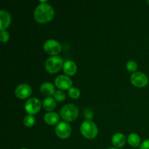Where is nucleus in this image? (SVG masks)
Here are the masks:
<instances>
[{"mask_svg": "<svg viewBox=\"0 0 149 149\" xmlns=\"http://www.w3.org/2000/svg\"><path fill=\"white\" fill-rule=\"evenodd\" d=\"M55 15V10L47 2L39 3L34 9L33 17L37 22L45 23L52 20Z\"/></svg>", "mask_w": 149, "mask_h": 149, "instance_id": "1", "label": "nucleus"}, {"mask_svg": "<svg viewBox=\"0 0 149 149\" xmlns=\"http://www.w3.org/2000/svg\"><path fill=\"white\" fill-rule=\"evenodd\" d=\"M60 116L65 122H73L79 116V108L74 103H68L60 111Z\"/></svg>", "mask_w": 149, "mask_h": 149, "instance_id": "2", "label": "nucleus"}, {"mask_svg": "<svg viewBox=\"0 0 149 149\" xmlns=\"http://www.w3.org/2000/svg\"><path fill=\"white\" fill-rule=\"evenodd\" d=\"M80 132L87 139H93L98 133V128L92 120H85L80 125Z\"/></svg>", "mask_w": 149, "mask_h": 149, "instance_id": "3", "label": "nucleus"}, {"mask_svg": "<svg viewBox=\"0 0 149 149\" xmlns=\"http://www.w3.org/2000/svg\"><path fill=\"white\" fill-rule=\"evenodd\" d=\"M63 60L59 55L50 56L47 59L45 63V68L47 72L55 74L59 71L63 66Z\"/></svg>", "mask_w": 149, "mask_h": 149, "instance_id": "4", "label": "nucleus"}, {"mask_svg": "<svg viewBox=\"0 0 149 149\" xmlns=\"http://www.w3.org/2000/svg\"><path fill=\"white\" fill-rule=\"evenodd\" d=\"M44 49L47 54L51 56L58 55L62 49V46L57 40L53 39H49L45 41L44 44Z\"/></svg>", "mask_w": 149, "mask_h": 149, "instance_id": "5", "label": "nucleus"}, {"mask_svg": "<svg viewBox=\"0 0 149 149\" xmlns=\"http://www.w3.org/2000/svg\"><path fill=\"white\" fill-rule=\"evenodd\" d=\"M130 81L135 87H143L148 84V78L146 74L144 73L141 71H135L131 75Z\"/></svg>", "mask_w": 149, "mask_h": 149, "instance_id": "6", "label": "nucleus"}, {"mask_svg": "<svg viewBox=\"0 0 149 149\" xmlns=\"http://www.w3.org/2000/svg\"><path fill=\"white\" fill-rule=\"evenodd\" d=\"M42 107V103L39 99L37 97H31L28 99L25 103V110L28 113V114L33 115L37 113L40 111Z\"/></svg>", "mask_w": 149, "mask_h": 149, "instance_id": "7", "label": "nucleus"}, {"mask_svg": "<svg viewBox=\"0 0 149 149\" xmlns=\"http://www.w3.org/2000/svg\"><path fill=\"white\" fill-rule=\"evenodd\" d=\"M55 131L57 136L62 139H65L71 135V127L68 122L63 121L57 124Z\"/></svg>", "mask_w": 149, "mask_h": 149, "instance_id": "8", "label": "nucleus"}, {"mask_svg": "<svg viewBox=\"0 0 149 149\" xmlns=\"http://www.w3.org/2000/svg\"><path fill=\"white\" fill-rule=\"evenodd\" d=\"M55 84L57 87L61 90H69L71 87H72V80L68 76L61 75L58 76L55 79Z\"/></svg>", "mask_w": 149, "mask_h": 149, "instance_id": "9", "label": "nucleus"}, {"mask_svg": "<svg viewBox=\"0 0 149 149\" xmlns=\"http://www.w3.org/2000/svg\"><path fill=\"white\" fill-rule=\"evenodd\" d=\"M32 93V88L28 84H20L16 87L15 94L20 99L28 98Z\"/></svg>", "mask_w": 149, "mask_h": 149, "instance_id": "10", "label": "nucleus"}, {"mask_svg": "<svg viewBox=\"0 0 149 149\" xmlns=\"http://www.w3.org/2000/svg\"><path fill=\"white\" fill-rule=\"evenodd\" d=\"M11 23V15L5 10H0V30H5Z\"/></svg>", "mask_w": 149, "mask_h": 149, "instance_id": "11", "label": "nucleus"}, {"mask_svg": "<svg viewBox=\"0 0 149 149\" xmlns=\"http://www.w3.org/2000/svg\"><path fill=\"white\" fill-rule=\"evenodd\" d=\"M63 69L67 76H74L77 71V65L74 61L67 60L64 61Z\"/></svg>", "mask_w": 149, "mask_h": 149, "instance_id": "12", "label": "nucleus"}, {"mask_svg": "<svg viewBox=\"0 0 149 149\" xmlns=\"http://www.w3.org/2000/svg\"><path fill=\"white\" fill-rule=\"evenodd\" d=\"M111 142L116 148H120L125 146L126 143V137L122 132H116L112 136Z\"/></svg>", "mask_w": 149, "mask_h": 149, "instance_id": "13", "label": "nucleus"}, {"mask_svg": "<svg viewBox=\"0 0 149 149\" xmlns=\"http://www.w3.org/2000/svg\"><path fill=\"white\" fill-rule=\"evenodd\" d=\"M55 91L56 90L55 89V86L52 83L45 81L41 84L40 92L47 97H51V95H53Z\"/></svg>", "mask_w": 149, "mask_h": 149, "instance_id": "14", "label": "nucleus"}, {"mask_svg": "<svg viewBox=\"0 0 149 149\" xmlns=\"http://www.w3.org/2000/svg\"><path fill=\"white\" fill-rule=\"evenodd\" d=\"M60 119V116L58 113L55 111L47 112L44 116V120L47 124L49 125H55L58 122Z\"/></svg>", "mask_w": 149, "mask_h": 149, "instance_id": "15", "label": "nucleus"}, {"mask_svg": "<svg viewBox=\"0 0 149 149\" xmlns=\"http://www.w3.org/2000/svg\"><path fill=\"white\" fill-rule=\"evenodd\" d=\"M42 106L45 110L49 111H52L56 107V100L52 97H47L44 99L42 102Z\"/></svg>", "mask_w": 149, "mask_h": 149, "instance_id": "16", "label": "nucleus"}, {"mask_svg": "<svg viewBox=\"0 0 149 149\" xmlns=\"http://www.w3.org/2000/svg\"><path fill=\"white\" fill-rule=\"evenodd\" d=\"M127 141L130 146L136 148V147H138L140 146V143H141V138H140V136L137 133L132 132V133H130L128 135Z\"/></svg>", "mask_w": 149, "mask_h": 149, "instance_id": "17", "label": "nucleus"}, {"mask_svg": "<svg viewBox=\"0 0 149 149\" xmlns=\"http://www.w3.org/2000/svg\"><path fill=\"white\" fill-rule=\"evenodd\" d=\"M35 122H36L35 117L31 114H27L23 118V124L29 127L33 126L35 124Z\"/></svg>", "mask_w": 149, "mask_h": 149, "instance_id": "18", "label": "nucleus"}, {"mask_svg": "<svg viewBox=\"0 0 149 149\" xmlns=\"http://www.w3.org/2000/svg\"><path fill=\"white\" fill-rule=\"evenodd\" d=\"M68 95L73 99H77L80 96V90L77 87H71L68 90Z\"/></svg>", "mask_w": 149, "mask_h": 149, "instance_id": "19", "label": "nucleus"}, {"mask_svg": "<svg viewBox=\"0 0 149 149\" xmlns=\"http://www.w3.org/2000/svg\"><path fill=\"white\" fill-rule=\"evenodd\" d=\"M53 97L55 100L58 101H63L65 99V94L63 90H58L55 92L53 95Z\"/></svg>", "mask_w": 149, "mask_h": 149, "instance_id": "20", "label": "nucleus"}, {"mask_svg": "<svg viewBox=\"0 0 149 149\" xmlns=\"http://www.w3.org/2000/svg\"><path fill=\"white\" fill-rule=\"evenodd\" d=\"M126 68L129 71L134 73L138 68V63L134 61H129L127 63Z\"/></svg>", "mask_w": 149, "mask_h": 149, "instance_id": "21", "label": "nucleus"}, {"mask_svg": "<svg viewBox=\"0 0 149 149\" xmlns=\"http://www.w3.org/2000/svg\"><path fill=\"white\" fill-rule=\"evenodd\" d=\"M10 39V33L6 30L0 31V40L1 42H7Z\"/></svg>", "mask_w": 149, "mask_h": 149, "instance_id": "22", "label": "nucleus"}, {"mask_svg": "<svg viewBox=\"0 0 149 149\" xmlns=\"http://www.w3.org/2000/svg\"><path fill=\"white\" fill-rule=\"evenodd\" d=\"M83 114L86 118V120H92L93 119V112L90 108H86L84 110Z\"/></svg>", "mask_w": 149, "mask_h": 149, "instance_id": "23", "label": "nucleus"}, {"mask_svg": "<svg viewBox=\"0 0 149 149\" xmlns=\"http://www.w3.org/2000/svg\"><path fill=\"white\" fill-rule=\"evenodd\" d=\"M140 149H149V139H146L140 145Z\"/></svg>", "mask_w": 149, "mask_h": 149, "instance_id": "24", "label": "nucleus"}, {"mask_svg": "<svg viewBox=\"0 0 149 149\" xmlns=\"http://www.w3.org/2000/svg\"><path fill=\"white\" fill-rule=\"evenodd\" d=\"M107 149H119V148H116V147H111V148H107Z\"/></svg>", "mask_w": 149, "mask_h": 149, "instance_id": "25", "label": "nucleus"}, {"mask_svg": "<svg viewBox=\"0 0 149 149\" xmlns=\"http://www.w3.org/2000/svg\"><path fill=\"white\" fill-rule=\"evenodd\" d=\"M20 149H28V148H20Z\"/></svg>", "mask_w": 149, "mask_h": 149, "instance_id": "26", "label": "nucleus"}, {"mask_svg": "<svg viewBox=\"0 0 149 149\" xmlns=\"http://www.w3.org/2000/svg\"><path fill=\"white\" fill-rule=\"evenodd\" d=\"M147 2H148V4H149V0H148V1H147Z\"/></svg>", "mask_w": 149, "mask_h": 149, "instance_id": "27", "label": "nucleus"}]
</instances>
